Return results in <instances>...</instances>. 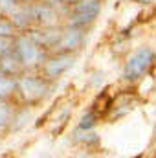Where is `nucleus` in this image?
I'll use <instances>...</instances> for the list:
<instances>
[{"instance_id": "f257e3e1", "label": "nucleus", "mask_w": 156, "mask_h": 158, "mask_svg": "<svg viewBox=\"0 0 156 158\" xmlns=\"http://www.w3.org/2000/svg\"><path fill=\"white\" fill-rule=\"evenodd\" d=\"M156 55L153 50L149 48H143L140 50L136 55H132L129 59V63L125 64V70H123V77L129 79V81H136V79L143 77L154 64Z\"/></svg>"}, {"instance_id": "f03ea898", "label": "nucleus", "mask_w": 156, "mask_h": 158, "mask_svg": "<svg viewBox=\"0 0 156 158\" xmlns=\"http://www.w3.org/2000/svg\"><path fill=\"white\" fill-rule=\"evenodd\" d=\"M99 0H79L74 7V24L77 26H84V24H90L97 13H99Z\"/></svg>"}, {"instance_id": "7ed1b4c3", "label": "nucleus", "mask_w": 156, "mask_h": 158, "mask_svg": "<svg viewBox=\"0 0 156 158\" xmlns=\"http://www.w3.org/2000/svg\"><path fill=\"white\" fill-rule=\"evenodd\" d=\"M18 53H20V59L26 63V64H33L40 59V50L37 46H33L31 42L28 40H20L18 42Z\"/></svg>"}, {"instance_id": "20e7f679", "label": "nucleus", "mask_w": 156, "mask_h": 158, "mask_svg": "<svg viewBox=\"0 0 156 158\" xmlns=\"http://www.w3.org/2000/svg\"><path fill=\"white\" fill-rule=\"evenodd\" d=\"M24 92L30 98H31V94H35V98H40L44 94V85H42V81H39V79L28 77V81H24Z\"/></svg>"}, {"instance_id": "39448f33", "label": "nucleus", "mask_w": 156, "mask_h": 158, "mask_svg": "<svg viewBox=\"0 0 156 158\" xmlns=\"http://www.w3.org/2000/svg\"><path fill=\"white\" fill-rule=\"evenodd\" d=\"M13 88H15L13 79H9L6 74H2V72H0V99H2V98H6L7 94H11V92H13Z\"/></svg>"}, {"instance_id": "423d86ee", "label": "nucleus", "mask_w": 156, "mask_h": 158, "mask_svg": "<svg viewBox=\"0 0 156 158\" xmlns=\"http://www.w3.org/2000/svg\"><path fill=\"white\" fill-rule=\"evenodd\" d=\"M92 125H94V114H88V116L83 118V123H81L83 129H90Z\"/></svg>"}, {"instance_id": "0eeeda50", "label": "nucleus", "mask_w": 156, "mask_h": 158, "mask_svg": "<svg viewBox=\"0 0 156 158\" xmlns=\"http://www.w3.org/2000/svg\"><path fill=\"white\" fill-rule=\"evenodd\" d=\"M134 2H140V4H149L151 0H134Z\"/></svg>"}]
</instances>
